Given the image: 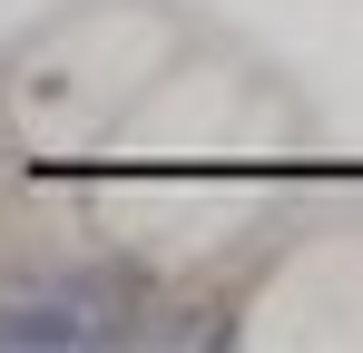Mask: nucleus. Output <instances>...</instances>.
Masks as SVG:
<instances>
[{
    "mask_svg": "<svg viewBox=\"0 0 363 353\" xmlns=\"http://www.w3.org/2000/svg\"><path fill=\"white\" fill-rule=\"evenodd\" d=\"M245 344H363V235H295L245 294Z\"/></svg>",
    "mask_w": 363,
    "mask_h": 353,
    "instance_id": "f03ea898",
    "label": "nucleus"
},
{
    "mask_svg": "<svg viewBox=\"0 0 363 353\" xmlns=\"http://www.w3.org/2000/svg\"><path fill=\"white\" fill-rule=\"evenodd\" d=\"M196 50L167 0H60L40 30L0 50V128L20 157H79L108 147L128 108Z\"/></svg>",
    "mask_w": 363,
    "mask_h": 353,
    "instance_id": "f257e3e1",
    "label": "nucleus"
},
{
    "mask_svg": "<svg viewBox=\"0 0 363 353\" xmlns=\"http://www.w3.org/2000/svg\"><path fill=\"white\" fill-rule=\"evenodd\" d=\"M50 10H60V0H0V50H10V40H20V30H40V20H50Z\"/></svg>",
    "mask_w": 363,
    "mask_h": 353,
    "instance_id": "7ed1b4c3",
    "label": "nucleus"
},
{
    "mask_svg": "<svg viewBox=\"0 0 363 353\" xmlns=\"http://www.w3.org/2000/svg\"><path fill=\"white\" fill-rule=\"evenodd\" d=\"M0 147H10V128H0Z\"/></svg>",
    "mask_w": 363,
    "mask_h": 353,
    "instance_id": "20e7f679",
    "label": "nucleus"
}]
</instances>
